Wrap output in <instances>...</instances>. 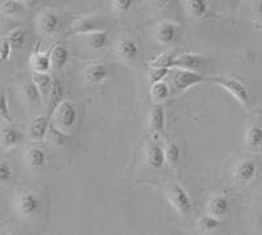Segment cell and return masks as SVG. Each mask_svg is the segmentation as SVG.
Segmentation results:
<instances>
[{"mask_svg":"<svg viewBox=\"0 0 262 235\" xmlns=\"http://www.w3.org/2000/svg\"><path fill=\"white\" fill-rule=\"evenodd\" d=\"M209 81L217 84V86L223 87L227 92L231 93L244 108H247V109L250 108L249 91L244 86V83H242L238 79L233 76H215L209 77Z\"/></svg>","mask_w":262,"mask_h":235,"instance_id":"cell-1","label":"cell"},{"mask_svg":"<svg viewBox=\"0 0 262 235\" xmlns=\"http://www.w3.org/2000/svg\"><path fill=\"white\" fill-rule=\"evenodd\" d=\"M109 27V20L104 16L91 15L76 18L71 24L70 34H92L97 32H105Z\"/></svg>","mask_w":262,"mask_h":235,"instance_id":"cell-2","label":"cell"},{"mask_svg":"<svg viewBox=\"0 0 262 235\" xmlns=\"http://www.w3.org/2000/svg\"><path fill=\"white\" fill-rule=\"evenodd\" d=\"M167 199L173 209L182 217H188L191 213V199L189 193L180 184H172L167 191Z\"/></svg>","mask_w":262,"mask_h":235,"instance_id":"cell-3","label":"cell"},{"mask_svg":"<svg viewBox=\"0 0 262 235\" xmlns=\"http://www.w3.org/2000/svg\"><path fill=\"white\" fill-rule=\"evenodd\" d=\"M54 119L55 121L53 122V125L57 129L62 131H69L76 125V121H78V109L69 100H64L59 107L57 108V110L54 112Z\"/></svg>","mask_w":262,"mask_h":235,"instance_id":"cell-4","label":"cell"},{"mask_svg":"<svg viewBox=\"0 0 262 235\" xmlns=\"http://www.w3.org/2000/svg\"><path fill=\"white\" fill-rule=\"evenodd\" d=\"M170 72H172L173 87H174L177 92H185V91H188L189 88L196 86V84L209 81V77H206L201 72L186 71V70L177 69H172Z\"/></svg>","mask_w":262,"mask_h":235,"instance_id":"cell-5","label":"cell"},{"mask_svg":"<svg viewBox=\"0 0 262 235\" xmlns=\"http://www.w3.org/2000/svg\"><path fill=\"white\" fill-rule=\"evenodd\" d=\"M16 208L23 217H33L41 210L42 201L37 193L32 191H25L18 196Z\"/></svg>","mask_w":262,"mask_h":235,"instance_id":"cell-6","label":"cell"},{"mask_svg":"<svg viewBox=\"0 0 262 235\" xmlns=\"http://www.w3.org/2000/svg\"><path fill=\"white\" fill-rule=\"evenodd\" d=\"M206 58L198 54L185 53L181 55H177L174 62H173V69L186 70V71L200 72L205 67Z\"/></svg>","mask_w":262,"mask_h":235,"instance_id":"cell-7","label":"cell"},{"mask_svg":"<svg viewBox=\"0 0 262 235\" xmlns=\"http://www.w3.org/2000/svg\"><path fill=\"white\" fill-rule=\"evenodd\" d=\"M51 125V117L46 114H41V116H37L36 119L33 120L32 124L29 126V134L30 140L33 141H43L48 137L49 129Z\"/></svg>","mask_w":262,"mask_h":235,"instance_id":"cell-8","label":"cell"},{"mask_svg":"<svg viewBox=\"0 0 262 235\" xmlns=\"http://www.w3.org/2000/svg\"><path fill=\"white\" fill-rule=\"evenodd\" d=\"M229 210H231V203L226 196H222V194L211 197L207 203V214L212 216L217 220L226 217Z\"/></svg>","mask_w":262,"mask_h":235,"instance_id":"cell-9","label":"cell"},{"mask_svg":"<svg viewBox=\"0 0 262 235\" xmlns=\"http://www.w3.org/2000/svg\"><path fill=\"white\" fill-rule=\"evenodd\" d=\"M257 173V164L254 161H243L235 170V179L238 184H249Z\"/></svg>","mask_w":262,"mask_h":235,"instance_id":"cell-10","label":"cell"},{"mask_svg":"<svg viewBox=\"0 0 262 235\" xmlns=\"http://www.w3.org/2000/svg\"><path fill=\"white\" fill-rule=\"evenodd\" d=\"M146 162L154 170H160L165 163L164 149L156 142H149L146 149Z\"/></svg>","mask_w":262,"mask_h":235,"instance_id":"cell-11","label":"cell"},{"mask_svg":"<svg viewBox=\"0 0 262 235\" xmlns=\"http://www.w3.org/2000/svg\"><path fill=\"white\" fill-rule=\"evenodd\" d=\"M30 65H32L33 72H38V74H48L49 70L53 67L51 65L50 53H41L39 51V44H37L36 50L32 54L30 58Z\"/></svg>","mask_w":262,"mask_h":235,"instance_id":"cell-12","label":"cell"},{"mask_svg":"<svg viewBox=\"0 0 262 235\" xmlns=\"http://www.w3.org/2000/svg\"><path fill=\"white\" fill-rule=\"evenodd\" d=\"M21 140H23V134L15 126L9 125L0 130V145L4 149H13L21 142Z\"/></svg>","mask_w":262,"mask_h":235,"instance_id":"cell-13","label":"cell"},{"mask_svg":"<svg viewBox=\"0 0 262 235\" xmlns=\"http://www.w3.org/2000/svg\"><path fill=\"white\" fill-rule=\"evenodd\" d=\"M149 129L154 134H161L165 129V112L161 104H156L149 113Z\"/></svg>","mask_w":262,"mask_h":235,"instance_id":"cell-14","label":"cell"},{"mask_svg":"<svg viewBox=\"0 0 262 235\" xmlns=\"http://www.w3.org/2000/svg\"><path fill=\"white\" fill-rule=\"evenodd\" d=\"M85 81L91 84H100L107 77L106 66L102 63H92L85 69L84 72Z\"/></svg>","mask_w":262,"mask_h":235,"instance_id":"cell-15","label":"cell"},{"mask_svg":"<svg viewBox=\"0 0 262 235\" xmlns=\"http://www.w3.org/2000/svg\"><path fill=\"white\" fill-rule=\"evenodd\" d=\"M64 91H63V87L62 84L59 83L58 81L54 82L53 84V88H51V92L50 96H49V100H48V114L50 117H53L54 112L57 110V108L64 102Z\"/></svg>","mask_w":262,"mask_h":235,"instance_id":"cell-16","label":"cell"},{"mask_svg":"<svg viewBox=\"0 0 262 235\" xmlns=\"http://www.w3.org/2000/svg\"><path fill=\"white\" fill-rule=\"evenodd\" d=\"M186 9L191 17L198 18V20H203L211 16L209 3L205 0H190L186 3Z\"/></svg>","mask_w":262,"mask_h":235,"instance_id":"cell-17","label":"cell"},{"mask_svg":"<svg viewBox=\"0 0 262 235\" xmlns=\"http://www.w3.org/2000/svg\"><path fill=\"white\" fill-rule=\"evenodd\" d=\"M60 20L58 15L53 12H45L39 18V29L46 36H53L59 29Z\"/></svg>","mask_w":262,"mask_h":235,"instance_id":"cell-18","label":"cell"},{"mask_svg":"<svg viewBox=\"0 0 262 235\" xmlns=\"http://www.w3.org/2000/svg\"><path fill=\"white\" fill-rule=\"evenodd\" d=\"M33 83L36 84L38 88L39 93L42 96V100L45 102L46 99L50 96L51 88H53V79L49 74H38V72H33ZM48 102V100H46Z\"/></svg>","mask_w":262,"mask_h":235,"instance_id":"cell-19","label":"cell"},{"mask_svg":"<svg viewBox=\"0 0 262 235\" xmlns=\"http://www.w3.org/2000/svg\"><path fill=\"white\" fill-rule=\"evenodd\" d=\"M50 58H51V65L54 69H63L70 61V51L69 49L62 46L60 44L55 45L53 50L50 51Z\"/></svg>","mask_w":262,"mask_h":235,"instance_id":"cell-20","label":"cell"},{"mask_svg":"<svg viewBox=\"0 0 262 235\" xmlns=\"http://www.w3.org/2000/svg\"><path fill=\"white\" fill-rule=\"evenodd\" d=\"M158 41L161 45H170L176 41L177 38V28L172 23H163L159 25L158 29Z\"/></svg>","mask_w":262,"mask_h":235,"instance_id":"cell-21","label":"cell"},{"mask_svg":"<svg viewBox=\"0 0 262 235\" xmlns=\"http://www.w3.org/2000/svg\"><path fill=\"white\" fill-rule=\"evenodd\" d=\"M27 163L30 168L39 170L46 163V152L41 147H32L27 151Z\"/></svg>","mask_w":262,"mask_h":235,"instance_id":"cell-22","label":"cell"},{"mask_svg":"<svg viewBox=\"0 0 262 235\" xmlns=\"http://www.w3.org/2000/svg\"><path fill=\"white\" fill-rule=\"evenodd\" d=\"M176 53L174 51H165L161 53L160 55L155 57L152 61H149V69H173V62L176 60Z\"/></svg>","mask_w":262,"mask_h":235,"instance_id":"cell-23","label":"cell"},{"mask_svg":"<svg viewBox=\"0 0 262 235\" xmlns=\"http://www.w3.org/2000/svg\"><path fill=\"white\" fill-rule=\"evenodd\" d=\"M117 53L123 58V60H135L139 54V48H138L137 42L133 40H123L117 46Z\"/></svg>","mask_w":262,"mask_h":235,"instance_id":"cell-24","label":"cell"},{"mask_svg":"<svg viewBox=\"0 0 262 235\" xmlns=\"http://www.w3.org/2000/svg\"><path fill=\"white\" fill-rule=\"evenodd\" d=\"M247 146L252 150H258L262 147V128L258 125H252L245 135Z\"/></svg>","mask_w":262,"mask_h":235,"instance_id":"cell-25","label":"cell"},{"mask_svg":"<svg viewBox=\"0 0 262 235\" xmlns=\"http://www.w3.org/2000/svg\"><path fill=\"white\" fill-rule=\"evenodd\" d=\"M149 95H151V99L156 104H160L161 102L169 97L170 89L164 82H160V83L152 84L151 89H149Z\"/></svg>","mask_w":262,"mask_h":235,"instance_id":"cell-26","label":"cell"},{"mask_svg":"<svg viewBox=\"0 0 262 235\" xmlns=\"http://www.w3.org/2000/svg\"><path fill=\"white\" fill-rule=\"evenodd\" d=\"M222 226V221L212 217L210 214H205L198 220V229L202 232H212Z\"/></svg>","mask_w":262,"mask_h":235,"instance_id":"cell-27","label":"cell"},{"mask_svg":"<svg viewBox=\"0 0 262 235\" xmlns=\"http://www.w3.org/2000/svg\"><path fill=\"white\" fill-rule=\"evenodd\" d=\"M7 38H8L9 44H11V48L12 50H21L24 48L25 41H27V34L23 29H13L7 34Z\"/></svg>","mask_w":262,"mask_h":235,"instance_id":"cell-28","label":"cell"},{"mask_svg":"<svg viewBox=\"0 0 262 235\" xmlns=\"http://www.w3.org/2000/svg\"><path fill=\"white\" fill-rule=\"evenodd\" d=\"M164 154H165V161L168 162L170 167L176 168L180 164V159H181V154H180V149L176 143H168L165 149H164Z\"/></svg>","mask_w":262,"mask_h":235,"instance_id":"cell-29","label":"cell"},{"mask_svg":"<svg viewBox=\"0 0 262 235\" xmlns=\"http://www.w3.org/2000/svg\"><path fill=\"white\" fill-rule=\"evenodd\" d=\"M107 44V32H97L88 34V45L95 50H101Z\"/></svg>","mask_w":262,"mask_h":235,"instance_id":"cell-30","label":"cell"},{"mask_svg":"<svg viewBox=\"0 0 262 235\" xmlns=\"http://www.w3.org/2000/svg\"><path fill=\"white\" fill-rule=\"evenodd\" d=\"M23 9L20 2H16V0H4V2H0V12L6 16H15L18 15Z\"/></svg>","mask_w":262,"mask_h":235,"instance_id":"cell-31","label":"cell"},{"mask_svg":"<svg viewBox=\"0 0 262 235\" xmlns=\"http://www.w3.org/2000/svg\"><path fill=\"white\" fill-rule=\"evenodd\" d=\"M23 96L28 103H32V104H36V103H39V100H42L41 93L34 83H28L23 87Z\"/></svg>","mask_w":262,"mask_h":235,"instance_id":"cell-32","label":"cell"},{"mask_svg":"<svg viewBox=\"0 0 262 235\" xmlns=\"http://www.w3.org/2000/svg\"><path fill=\"white\" fill-rule=\"evenodd\" d=\"M48 137L51 142L55 143V145H59V146L60 145H66V143H67V141H69V135H67L64 131H62V130H59V129L55 128L53 124H51L50 129H49Z\"/></svg>","mask_w":262,"mask_h":235,"instance_id":"cell-33","label":"cell"},{"mask_svg":"<svg viewBox=\"0 0 262 235\" xmlns=\"http://www.w3.org/2000/svg\"><path fill=\"white\" fill-rule=\"evenodd\" d=\"M0 120L9 124V125L13 121L12 116H11V112H9L8 99H7V96L3 92H0Z\"/></svg>","mask_w":262,"mask_h":235,"instance_id":"cell-34","label":"cell"},{"mask_svg":"<svg viewBox=\"0 0 262 235\" xmlns=\"http://www.w3.org/2000/svg\"><path fill=\"white\" fill-rule=\"evenodd\" d=\"M13 170L8 161L0 159V183H7L12 179Z\"/></svg>","mask_w":262,"mask_h":235,"instance_id":"cell-35","label":"cell"},{"mask_svg":"<svg viewBox=\"0 0 262 235\" xmlns=\"http://www.w3.org/2000/svg\"><path fill=\"white\" fill-rule=\"evenodd\" d=\"M168 74H170V70L168 69H151L148 72V82L151 83V86L160 83Z\"/></svg>","mask_w":262,"mask_h":235,"instance_id":"cell-36","label":"cell"},{"mask_svg":"<svg viewBox=\"0 0 262 235\" xmlns=\"http://www.w3.org/2000/svg\"><path fill=\"white\" fill-rule=\"evenodd\" d=\"M11 51H12V48H11V44H9L7 36L2 37L0 38V62L8 61L9 55H11Z\"/></svg>","mask_w":262,"mask_h":235,"instance_id":"cell-37","label":"cell"},{"mask_svg":"<svg viewBox=\"0 0 262 235\" xmlns=\"http://www.w3.org/2000/svg\"><path fill=\"white\" fill-rule=\"evenodd\" d=\"M112 4L117 13H126L133 6V2L131 0H114Z\"/></svg>","mask_w":262,"mask_h":235,"instance_id":"cell-38","label":"cell"},{"mask_svg":"<svg viewBox=\"0 0 262 235\" xmlns=\"http://www.w3.org/2000/svg\"><path fill=\"white\" fill-rule=\"evenodd\" d=\"M254 15L257 16L258 18H261L262 20V0L261 2H257L256 4H254Z\"/></svg>","mask_w":262,"mask_h":235,"instance_id":"cell-39","label":"cell"},{"mask_svg":"<svg viewBox=\"0 0 262 235\" xmlns=\"http://www.w3.org/2000/svg\"><path fill=\"white\" fill-rule=\"evenodd\" d=\"M6 235H21V232H18V231H9V232H7Z\"/></svg>","mask_w":262,"mask_h":235,"instance_id":"cell-40","label":"cell"}]
</instances>
